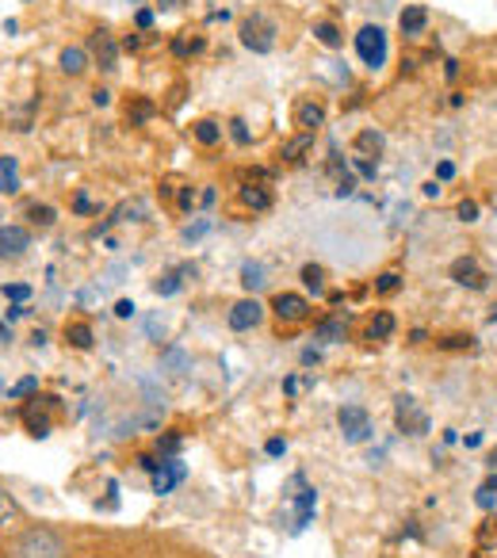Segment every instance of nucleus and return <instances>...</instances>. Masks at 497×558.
Listing matches in <instances>:
<instances>
[{
	"instance_id": "nucleus-1",
	"label": "nucleus",
	"mask_w": 497,
	"mask_h": 558,
	"mask_svg": "<svg viewBox=\"0 0 497 558\" xmlns=\"http://www.w3.org/2000/svg\"><path fill=\"white\" fill-rule=\"evenodd\" d=\"M12 558H65V539L50 524H32L16 535Z\"/></svg>"
},
{
	"instance_id": "nucleus-2",
	"label": "nucleus",
	"mask_w": 497,
	"mask_h": 558,
	"mask_svg": "<svg viewBox=\"0 0 497 558\" xmlns=\"http://www.w3.org/2000/svg\"><path fill=\"white\" fill-rule=\"evenodd\" d=\"M58 413H62V398L54 395H35L32 402L20 410V417H24V428L35 436V440H47L50 428H54Z\"/></svg>"
},
{
	"instance_id": "nucleus-3",
	"label": "nucleus",
	"mask_w": 497,
	"mask_h": 558,
	"mask_svg": "<svg viewBox=\"0 0 497 558\" xmlns=\"http://www.w3.org/2000/svg\"><path fill=\"white\" fill-rule=\"evenodd\" d=\"M272 314H276V322H280V333H283V329L306 326L314 306H311V299L299 295V291H280V295L272 299Z\"/></svg>"
},
{
	"instance_id": "nucleus-4",
	"label": "nucleus",
	"mask_w": 497,
	"mask_h": 558,
	"mask_svg": "<svg viewBox=\"0 0 497 558\" xmlns=\"http://www.w3.org/2000/svg\"><path fill=\"white\" fill-rule=\"evenodd\" d=\"M241 47L253 54H268L276 47V24L268 16H248L241 24Z\"/></svg>"
},
{
	"instance_id": "nucleus-5",
	"label": "nucleus",
	"mask_w": 497,
	"mask_h": 558,
	"mask_svg": "<svg viewBox=\"0 0 497 558\" xmlns=\"http://www.w3.org/2000/svg\"><path fill=\"white\" fill-rule=\"evenodd\" d=\"M356 54H360V62H364L367 70H379V65L387 62V35H383V27H375V24L360 27Z\"/></svg>"
},
{
	"instance_id": "nucleus-6",
	"label": "nucleus",
	"mask_w": 497,
	"mask_h": 558,
	"mask_svg": "<svg viewBox=\"0 0 497 558\" xmlns=\"http://www.w3.org/2000/svg\"><path fill=\"white\" fill-rule=\"evenodd\" d=\"M265 303H260L257 295L241 299V303L230 306V314H226V326L233 329V333H248V329H257L260 322H265Z\"/></svg>"
},
{
	"instance_id": "nucleus-7",
	"label": "nucleus",
	"mask_w": 497,
	"mask_h": 558,
	"mask_svg": "<svg viewBox=\"0 0 497 558\" xmlns=\"http://www.w3.org/2000/svg\"><path fill=\"white\" fill-rule=\"evenodd\" d=\"M337 425H341L344 444L372 440V417H367L364 405H341V413H337Z\"/></svg>"
},
{
	"instance_id": "nucleus-8",
	"label": "nucleus",
	"mask_w": 497,
	"mask_h": 558,
	"mask_svg": "<svg viewBox=\"0 0 497 558\" xmlns=\"http://www.w3.org/2000/svg\"><path fill=\"white\" fill-rule=\"evenodd\" d=\"M395 421H398V428H402V433H410V436L428 433V417L421 413V405L413 402L410 395H398L395 398Z\"/></svg>"
},
{
	"instance_id": "nucleus-9",
	"label": "nucleus",
	"mask_w": 497,
	"mask_h": 558,
	"mask_svg": "<svg viewBox=\"0 0 497 558\" xmlns=\"http://www.w3.org/2000/svg\"><path fill=\"white\" fill-rule=\"evenodd\" d=\"M291 482H295V489H299V494H291V501H295V532H303L314 520V509H318V489L306 486L303 474H295Z\"/></svg>"
},
{
	"instance_id": "nucleus-10",
	"label": "nucleus",
	"mask_w": 497,
	"mask_h": 558,
	"mask_svg": "<svg viewBox=\"0 0 497 558\" xmlns=\"http://www.w3.org/2000/svg\"><path fill=\"white\" fill-rule=\"evenodd\" d=\"M27 248H32L27 226H0V260H20Z\"/></svg>"
},
{
	"instance_id": "nucleus-11",
	"label": "nucleus",
	"mask_w": 497,
	"mask_h": 558,
	"mask_svg": "<svg viewBox=\"0 0 497 558\" xmlns=\"http://www.w3.org/2000/svg\"><path fill=\"white\" fill-rule=\"evenodd\" d=\"M291 119H295L299 134H318L322 126H326V108H322L318 100H299Z\"/></svg>"
},
{
	"instance_id": "nucleus-12",
	"label": "nucleus",
	"mask_w": 497,
	"mask_h": 558,
	"mask_svg": "<svg viewBox=\"0 0 497 558\" xmlns=\"http://www.w3.org/2000/svg\"><path fill=\"white\" fill-rule=\"evenodd\" d=\"M88 50H93L96 65H100L104 73L116 70V62H119V43H116V35H111V32H96L93 43H88Z\"/></svg>"
},
{
	"instance_id": "nucleus-13",
	"label": "nucleus",
	"mask_w": 497,
	"mask_h": 558,
	"mask_svg": "<svg viewBox=\"0 0 497 558\" xmlns=\"http://www.w3.org/2000/svg\"><path fill=\"white\" fill-rule=\"evenodd\" d=\"M187 478V466L180 463L177 456L172 459H161V466L154 471V494H169L172 486H180V482Z\"/></svg>"
},
{
	"instance_id": "nucleus-14",
	"label": "nucleus",
	"mask_w": 497,
	"mask_h": 558,
	"mask_svg": "<svg viewBox=\"0 0 497 558\" xmlns=\"http://www.w3.org/2000/svg\"><path fill=\"white\" fill-rule=\"evenodd\" d=\"M451 279L463 283V288H471V291L486 288V276L478 271V260H474V256H459V260L451 264Z\"/></svg>"
},
{
	"instance_id": "nucleus-15",
	"label": "nucleus",
	"mask_w": 497,
	"mask_h": 558,
	"mask_svg": "<svg viewBox=\"0 0 497 558\" xmlns=\"http://www.w3.org/2000/svg\"><path fill=\"white\" fill-rule=\"evenodd\" d=\"M238 199H241V207H248V210L272 207V192H268L265 184H257V180H245V184L238 187Z\"/></svg>"
},
{
	"instance_id": "nucleus-16",
	"label": "nucleus",
	"mask_w": 497,
	"mask_h": 558,
	"mask_svg": "<svg viewBox=\"0 0 497 558\" xmlns=\"http://www.w3.org/2000/svg\"><path fill=\"white\" fill-rule=\"evenodd\" d=\"M395 329H398L395 314H390V311H379L372 322H367L364 337H367V341H372V344H379V341H390V337H395Z\"/></svg>"
},
{
	"instance_id": "nucleus-17",
	"label": "nucleus",
	"mask_w": 497,
	"mask_h": 558,
	"mask_svg": "<svg viewBox=\"0 0 497 558\" xmlns=\"http://www.w3.org/2000/svg\"><path fill=\"white\" fill-rule=\"evenodd\" d=\"M65 344L77 352H88L96 344L93 326H88V322H65Z\"/></svg>"
},
{
	"instance_id": "nucleus-18",
	"label": "nucleus",
	"mask_w": 497,
	"mask_h": 558,
	"mask_svg": "<svg viewBox=\"0 0 497 558\" xmlns=\"http://www.w3.org/2000/svg\"><path fill=\"white\" fill-rule=\"evenodd\" d=\"M398 27H402V35H421L428 27V9L425 4H410V9L402 12V16H398Z\"/></svg>"
},
{
	"instance_id": "nucleus-19",
	"label": "nucleus",
	"mask_w": 497,
	"mask_h": 558,
	"mask_svg": "<svg viewBox=\"0 0 497 558\" xmlns=\"http://www.w3.org/2000/svg\"><path fill=\"white\" fill-rule=\"evenodd\" d=\"M314 337H318V341H326V344H334V341H344V337H349V322L344 318H322L318 326H314Z\"/></svg>"
},
{
	"instance_id": "nucleus-20",
	"label": "nucleus",
	"mask_w": 497,
	"mask_h": 558,
	"mask_svg": "<svg viewBox=\"0 0 497 558\" xmlns=\"http://www.w3.org/2000/svg\"><path fill=\"white\" fill-rule=\"evenodd\" d=\"M161 372H169V375H184V372H192V356H187L180 344H169V349L161 352Z\"/></svg>"
},
{
	"instance_id": "nucleus-21",
	"label": "nucleus",
	"mask_w": 497,
	"mask_h": 558,
	"mask_svg": "<svg viewBox=\"0 0 497 558\" xmlns=\"http://www.w3.org/2000/svg\"><path fill=\"white\" fill-rule=\"evenodd\" d=\"M58 65H62L65 77H81V73L88 70V50H81V47H65V50H62V58H58Z\"/></svg>"
},
{
	"instance_id": "nucleus-22",
	"label": "nucleus",
	"mask_w": 497,
	"mask_h": 558,
	"mask_svg": "<svg viewBox=\"0 0 497 558\" xmlns=\"http://www.w3.org/2000/svg\"><path fill=\"white\" fill-rule=\"evenodd\" d=\"M311 149H314V134H295V138H291V142H283L280 157H283V161H288V165H299L306 154H311Z\"/></svg>"
},
{
	"instance_id": "nucleus-23",
	"label": "nucleus",
	"mask_w": 497,
	"mask_h": 558,
	"mask_svg": "<svg viewBox=\"0 0 497 558\" xmlns=\"http://www.w3.org/2000/svg\"><path fill=\"white\" fill-rule=\"evenodd\" d=\"M383 134L379 131H360L356 138H352V149H356V157H379L383 154Z\"/></svg>"
},
{
	"instance_id": "nucleus-24",
	"label": "nucleus",
	"mask_w": 497,
	"mask_h": 558,
	"mask_svg": "<svg viewBox=\"0 0 497 558\" xmlns=\"http://www.w3.org/2000/svg\"><path fill=\"white\" fill-rule=\"evenodd\" d=\"M268 279H265V264L260 260H248V264H241V288L248 291V295H257L260 288H265Z\"/></svg>"
},
{
	"instance_id": "nucleus-25",
	"label": "nucleus",
	"mask_w": 497,
	"mask_h": 558,
	"mask_svg": "<svg viewBox=\"0 0 497 558\" xmlns=\"http://www.w3.org/2000/svg\"><path fill=\"white\" fill-rule=\"evenodd\" d=\"M24 520V509H20V501L9 494V489L0 486V527H12Z\"/></svg>"
},
{
	"instance_id": "nucleus-26",
	"label": "nucleus",
	"mask_w": 497,
	"mask_h": 558,
	"mask_svg": "<svg viewBox=\"0 0 497 558\" xmlns=\"http://www.w3.org/2000/svg\"><path fill=\"white\" fill-rule=\"evenodd\" d=\"M157 116V104L149 100V96H131V104H126V123H146V119Z\"/></svg>"
},
{
	"instance_id": "nucleus-27",
	"label": "nucleus",
	"mask_w": 497,
	"mask_h": 558,
	"mask_svg": "<svg viewBox=\"0 0 497 558\" xmlns=\"http://www.w3.org/2000/svg\"><path fill=\"white\" fill-rule=\"evenodd\" d=\"M299 276H303L306 291H314V295H326V268H322V264H306Z\"/></svg>"
},
{
	"instance_id": "nucleus-28",
	"label": "nucleus",
	"mask_w": 497,
	"mask_h": 558,
	"mask_svg": "<svg viewBox=\"0 0 497 558\" xmlns=\"http://www.w3.org/2000/svg\"><path fill=\"white\" fill-rule=\"evenodd\" d=\"M314 39L322 43V47H329V50H337L344 43V35H341V27L337 24H329V20H322V24H314Z\"/></svg>"
},
{
	"instance_id": "nucleus-29",
	"label": "nucleus",
	"mask_w": 497,
	"mask_h": 558,
	"mask_svg": "<svg viewBox=\"0 0 497 558\" xmlns=\"http://www.w3.org/2000/svg\"><path fill=\"white\" fill-rule=\"evenodd\" d=\"M195 142H199V146H218V142H222V126H218L215 119H199V123H195Z\"/></svg>"
},
{
	"instance_id": "nucleus-30",
	"label": "nucleus",
	"mask_w": 497,
	"mask_h": 558,
	"mask_svg": "<svg viewBox=\"0 0 497 558\" xmlns=\"http://www.w3.org/2000/svg\"><path fill=\"white\" fill-rule=\"evenodd\" d=\"M27 218H32L35 226H43V230H47V226L58 222V210L47 207V203H32V207H27Z\"/></svg>"
},
{
	"instance_id": "nucleus-31",
	"label": "nucleus",
	"mask_w": 497,
	"mask_h": 558,
	"mask_svg": "<svg viewBox=\"0 0 497 558\" xmlns=\"http://www.w3.org/2000/svg\"><path fill=\"white\" fill-rule=\"evenodd\" d=\"M180 444H184V436H180V433L157 436V456H161V459H172V456L180 451Z\"/></svg>"
},
{
	"instance_id": "nucleus-32",
	"label": "nucleus",
	"mask_w": 497,
	"mask_h": 558,
	"mask_svg": "<svg viewBox=\"0 0 497 558\" xmlns=\"http://www.w3.org/2000/svg\"><path fill=\"white\" fill-rule=\"evenodd\" d=\"M398 288H402V276H398V271H383V276L375 279V291H379V295H395Z\"/></svg>"
},
{
	"instance_id": "nucleus-33",
	"label": "nucleus",
	"mask_w": 497,
	"mask_h": 558,
	"mask_svg": "<svg viewBox=\"0 0 497 558\" xmlns=\"http://www.w3.org/2000/svg\"><path fill=\"white\" fill-rule=\"evenodd\" d=\"M154 291H157V295H177V291H180V271H169V276H161L154 283Z\"/></svg>"
},
{
	"instance_id": "nucleus-34",
	"label": "nucleus",
	"mask_w": 497,
	"mask_h": 558,
	"mask_svg": "<svg viewBox=\"0 0 497 558\" xmlns=\"http://www.w3.org/2000/svg\"><path fill=\"white\" fill-rule=\"evenodd\" d=\"M210 226H215V222H210V218H199V222L184 226V241H187V245H192V241L207 238V233H210Z\"/></svg>"
},
{
	"instance_id": "nucleus-35",
	"label": "nucleus",
	"mask_w": 497,
	"mask_h": 558,
	"mask_svg": "<svg viewBox=\"0 0 497 558\" xmlns=\"http://www.w3.org/2000/svg\"><path fill=\"white\" fill-rule=\"evenodd\" d=\"M177 207L184 210V215H192V210L199 207V192H195V187H180V195H177Z\"/></svg>"
},
{
	"instance_id": "nucleus-36",
	"label": "nucleus",
	"mask_w": 497,
	"mask_h": 558,
	"mask_svg": "<svg viewBox=\"0 0 497 558\" xmlns=\"http://www.w3.org/2000/svg\"><path fill=\"white\" fill-rule=\"evenodd\" d=\"M4 299H12V303H27V299H32V288H27V283H4Z\"/></svg>"
},
{
	"instance_id": "nucleus-37",
	"label": "nucleus",
	"mask_w": 497,
	"mask_h": 558,
	"mask_svg": "<svg viewBox=\"0 0 497 558\" xmlns=\"http://www.w3.org/2000/svg\"><path fill=\"white\" fill-rule=\"evenodd\" d=\"M35 390H39V379H35V375H27V379H20L16 387L9 390L12 398H27V395H35Z\"/></svg>"
},
{
	"instance_id": "nucleus-38",
	"label": "nucleus",
	"mask_w": 497,
	"mask_h": 558,
	"mask_svg": "<svg viewBox=\"0 0 497 558\" xmlns=\"http://www.w3.org/2000/svg\"><path fill=\"white\" fill-rule=\"evenodd\" d=\"M352 169H356V177L375 180V161H372V157H352Z\"/></svg>"
},
{
	"instance_id": "nucleus-39",
	"label": "nucleus",
	"mask_w": 497,
	"mask_h": 558,
	"mask_svg": "<svg viewBox=\"0 0 497 558\" xmlns=\"http://www.w3.org/2000/svg\"><path fill=\"white\" fill-rule=\"evenodd\" d=\"M16 192H20L16 172H0V195H16Z\"/></svg>"
},
{
	"instance_id": "nucleus-40",
	"label": "nucleus",
	"mask_w": 497,
	"mask_h": 558,
	"mask_svg": "<svg viewBox=\"0 0 497 558\" xmlns=\"http://www.w3.org/2000/svg\"><path fill=\"white\" fill-rule=\"evenodd\" d=\"M230 138L238 142V146H248V126L241 123V119H230Z\"/></svg>"
},
{
	"instance_id": "nucleus-41",
	"label": "nucleus",
	"mask_w": 497,
	"mask_h": 558,
	"mask_svg": "<svg viewBox=\"0 0 497 558\" xmlns=\"http://www.w3.org/2000/svg\"><path fill=\"white\" fill-rule=\"evenodd\" d=\"M459 218H463V222H478V203H471V199L459 203Z\"/></svg>"
},
{
	"instance_id": "nucleus-42",
	"label": "nucleus",
	"mask_w": 497,
	"mask_h": 558,
	"mask_svg": "<svg viewBox=\"0 0 497 558\" xmlns=\"http://www.w3.org/2000/svg\"><path fill=\"white\" fill-rule=\"evenodd\" d=\"M73 210H77V215H88V210H100V207H96V203L88 199L85 192H77V199H73Z\"/></svg>"
},
{
	"instance_id": "nucleus-43",
	"label": "nucleus",
	"mask_w": 497,
	"mask_h": 558,
	"mask_svg": "<svg viewBox=\"0 0 497 558\" xmlns=\"http://www.w3.org/2000/svg\"><path fill=\"white\" fill-rule=\"evenodd\" d=\"M116 318H134V303H131V299H119V303H116Z\"/></svg>"
},
{
	"instance_id": "nucleus-44",
	"label": "nucleus",
	"mask_w": 497,
	"mask_h": 558,
	"mask_svg": "<svg viewBox=\"0 0 497 558\" xmlns=\"http://www.w3.org/2000/svg\"><path fill=\"white\" fill-rule=\"evenodd\" d=\"M134 24H138V32H149V27H154V12L142 9L138 16H134Z\"/></svg>"
},
{
	"instance_id": "nucleus-45",
	"label": "nucleus",
	"mask_w": 497,
	"mask_h": 558,
	"mask_svg": "<svg viewBox=\"0 0 497 558\" xmlns=\"http://www.w3.org/2000/svg\"><path fill=\"white\" fill-rule=\"evenodd\" d=\"M265 451H268V456H283V451H288V440H280V436H272V440L265 444Z\"/></svg>"
},
{
	"instance_id": "nucleus-46",
	"label": "nucleus",
	"mask_w": 497,
	"mask_h": 558,
	"mask_svg": "<svg viewBox=\"0 0 497 558\" xmlns=\"http://www.w3.org/2000/svg\"><path fill=\"white\" fill-rule=\"evenodd\" d=\"M451 177H456V165H451V161L436 165V180H451Z\"/></svg>"
},
{
	"instance_id": "nucleus-47",
	"label": "nucleus",
	"mask_w": 497,
	"mask_h": 558,
	"mask_svg": "<svg viewBox=\"0 0 497 558\" xmlns=\"http://www.w3.org/2000/svg\"><path fill=\"white\" fill-rule=\"evenodd\" d=\"M478 505H482V509H494V489L482 486V489H478Z\"/></svg>"
},
{
	"instance_id": "nucleus-48",
	"label": "nucleus",
	"mask_w": 497,
	"mask_h": 558,
	"mask_svg": "<svg viewBox=\"0 0 497 558\" xmlns=\"http://www.w3.org/2000/svg\"><path fill=\"white\" fill-rule=\"evenodd\" d=\"M93 104H96V108H108V104H111V93H108V88H96V93H93Z\"/></svg>"
},
{
	"instance_id": "nucleus-49",
	"label": "nucleus",
	"mask_w": 497,
	"mask_h": 558,
	"mask_svg": "<svg viewBox=\"0 0 497 558\" xmlns=\"http://www.w3.org/2000/svg\"><path fill=\"white\" fill-rule=\"evenodd\" d=\"M27 314V306L24 303H16V306H9V314H4V322H20Z\"/></svg>"
},
{
	"instance_id": "nucleus-50",
	"label": "nucleus",
	"mask_w": 497,
	"mask_h": 558,
	"mask_svg": "<svg viewBox=\"0 0 497 558\" xmlns=\"http://www.w3.org/2000/svg\"><path fill=\"white\" fill-rule=\"evenodd\" d=\"M146 333L157 341V333H165V322H161V318H149V322H146Z\"/></svg>"
},
{
	"instance_id": "nucleus-51",
	"label": "nucleus",
	"mask_w": 497,
	"mask_h": 558,
	"mask_svg": "<svg viewBox=\"0 0 497 558\" xmlns=\"http://www.w3.org/2000/svg\"><path fill=\"white\" fill-rule=\"evenodd\" d=\"M172 54H177V58H187V54H192V47H187L184 39H172Z\"/></svg>"
},
{
	"instance_id": "nucleus-52",
	"label": "nucleus",
	"mask_w": 497,
	"mask_h": 558,
	"mask_svg": "<svg viewBox=\"0 0 497 558\" xmlns=\"http://www.w3.org/2000/svg\"><path fill=\"white\" fill-rule=\"evenodd\" d=\"M215 195H218V192H215L210 184L203 187V192H199V207H210V203H215Z\"/></svg>"
},
{
	"instance_id": "nucleus-53",
	"label": "nucleus",
	"mask_w": 497,
	"mask_h": 558,
	"mask_svg": "<svg viewBox=\"0 0 497 558\" xmlns=\"http://www.w3.org/2000/svg\"><path fill=\"white\" fill-rule=\"evenodd\" d=\"M0 172H20V161L16 157H0Z\"/></svg>"
},
{
	"instance_id": "nucleus-54",
	"label": "nucleus",
	"mask_w": 497,
	"mask_h": 558,
	"mask_svg": "<svg viewBox=\"0 0 497 558\" xmlns=\"http://www.w3.org/2000/svg\"><path fill=\"white\" fill-rule=\"evenodd\" d=\"M138 47H142L138 35H126V39H123V50H138Z\"/></svg>"
},
{
	"instance_id": "nucleus-55",
	"label": "nucleus",
	"mask_w": 497,
	"mask_h": 558,
	"mask_svg": "<svg viewBox=\"0 0 497 558\" xmlns=\"http://www.w3.org/2000/svg\"><path fill=\"white\" fill-rule=\"evenodd\" d=\"M210 24H218V20H222V24H226V20H230V9H222V12H210Z\"/></svg>"
},
{
	"instance_id": "nucleus-56",
	"label": "nucleus",
	"mask_w": 497,
	"mask_h": 558,
	"mask_svg": "<svg viewBox=\"0 0 497 558\" xmlns=\"http://www.w3.org/2000/svg\"><path fill=\"white\" fill-rule=\"evenodd\" d=\"M32 344H35V349H43V344H47V333H43V329H35V333H32Z\"/></svg>"
},
{
	"instance_id": "nucleus-57",
	"label": "nucleus",
	"mask_w": 497,
	"mask_h": 558,
	"mask_svg": "<svg viewBox=\"0 0 497 558\" xmlns=\"http://www.w3.org/2000/svg\"><path fill=\"white\" fill-rule=\"evenodd\" d=\"M0 341H12V326H9V322H0Z\"/></svg>"
},
{
	"instance_id": "nucleus-58",
	"label": "nucleus",
	"mask_w": 497,
	"mask_h": 558,
	"mask_svg": "<svg viewBox=\"0 0 497 558\" xmlns=\"http://www.w3.org/2000/svg\"><path fill=\"white\" fill-rule=\"evenodd\" d=\"M425 195H428V199H433V195H440V184H436V180H428V184H425Z\"/></svg>"
},
{
	"instance_id": "nucleus-59",
	"label": "nucleus",
	"mask_w": 497,
	"mask_h": 558,
	"mask_svg": "<svg viewBox=\"0 0 497 558\" xmlns=\"http://www.w3.org/2000/svg\"><path fill=\"white\" fill-rule=\"evenodd\" d=\"M157 4H161V9H180L184 0H157Z\"/></svg>"
},
{
	"instance_id": "nucleus-60",
	"label": "nucleus",
	"mask_w": 497,
	"mask_h": 558,
	"mask_svg": "<svg viewBox=\"0 0 497 558\" xmlns=\"http://www.w3.org/2000/svg\"><path fill=\"white\" fill-rule=\"evenodd\" d=\"M0 558H9V550H0Z\"/></svg>"
},
{
	"instance_id": "nucleus-61",
	"label": "nucleus",
	"mask_w": 497,
	"mask_h": 558,
	"mask_svg": "<svg viewBox=\"0 0 497 558\" xmlns=\"http://www.w3.org/2000/svg\"><path fill=\"white\" fill-rule=\"evenodd\" d=\"M85 558H104V555H85Z\"/></svg>"
},
{
	"instance_id": "nucleus-62",
	"label": "nucleus",
	"mask_w": 497,
	"mask_h": 558,
	"mask_svg": "<svg viewBox=\"0 0 497 558\" xmlns=\"http://www.w3.org/2000/svg\"><path fill=\"white\" fill-rule=\"evenodd\" d=\"M0 390H4V383H0Z\"/></svg>"
}]
</instances>
